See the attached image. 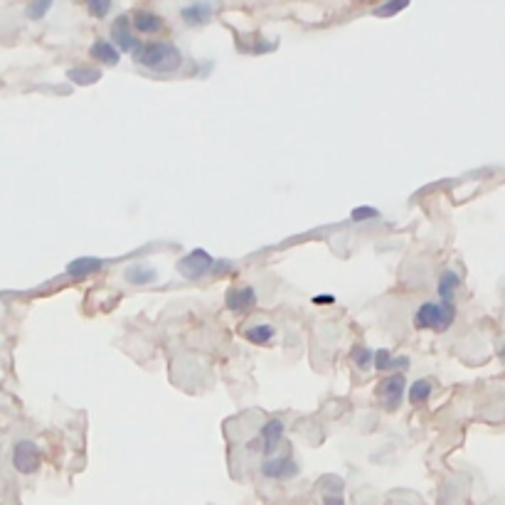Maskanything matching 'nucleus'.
<instances>
[{
  "label": "nucleus",
  "instance_id": "f257e3e1",
  "mask_svg": "<svg viewBox=\"0 0 505 505\" xmlns=\"http://www.w3.org/2000/svg\"><path fill=\"white\" fill-rule=\"evenodd\" d=\"M141 67L156 74H170L183 64V54L173 42H143L138 52H133Z\"/></svg>",
  "mask_w": 505,
  "mask_h": 505
},
{
  "label": "nucleus",
  "instance_id": "f03ea898",
  "mask_svg": "<svg viewBox=\"0 0 505 505\" xmlns=\"http://www.w3.org/2000/svg\"><path fill=\"white\" fill-rule=\"evenodd\" d=\"M454 318H456V308H454V303H422L417 311V316H414V326L417 328H429V331H446V328H451Z\"/></svg>",
  "mask_w": 505,
  "mask_h": 505
},
{
  "label": "nucleus",
  "instance_id": "7ed1b4c3",
  "mask_svg": "<svg viewBox=\"0 0 505 505\" xmlns=\"http://www.w3.org/2000/svg\"><path fill=\"white\" fill-rule=\"evenodd\" d=\"M39 463H42V454H39V446L32 439H20V442H15L13 446L15 471L23 473V476H32V473L39 471Z\"/></svg>",
  "mask_w": 505,
  "mask_h": 505
},
{
  "label": "nucleus",
  "instance_id": "20e7f679",
  "mask_svg": "<svg viewBox=\"0 0 505 505\" xmlns=\"http://www.w3.org/2000/svg\"><path fill=\"white\" fill-rule=\"evenodd\" d=\"M284 419H279V417H272V419H267L264 422V427L259 429V454L262 456H267V458H272L274 454H276V449H279V444L284 442Z\"/></svg>",
  "mask_w": 505,
  "mask_h": 505
},
{
  "label": "nucleus",
  "instance_id": "39448f33",
  "mask_svg": "<svg viewBox=\"0 0 505 505\" xmlns=\"http://www.w3.org/2000/svg\"><path fill=\"white\" fill-rule=\"evenodd\" d=\"M404 387H407V379H404L402 372L387 375L377 387V397H379V402H382V407L397 409L404 397Z\"/></svg>",
  "mask_w": 505,
  "mask_h": 505
},
{
  "label": "nucleus",
  "instance_id": "423d86ee",
  "mask_svg": "<svg viewBox=\"0 0 505 505\" xmlns=\"http://www.w3.org/2000/svg\"><path fill=\"white\" fill-rule=\"evenodd\" d=\"M212 264H214L212 254L205 252V249H195V252H190L188 257L180 259L178 272L183 274L185 279H197V276H202V274H207Z\"/></svg>",
  "mask_w": 505,
  "mask_h": 505
},
{
  "label": "nucleus",
  "instance_id": "0eeeda50",
  "mask_svg": "<svg viewBox=\"0 0 505 505\" xmlns=\"http://www.w3.org/2000/svg\"><path fill=\"white\" fill-rule=\"evenodd\" d=\"M111 44L118 52H138V47H141L143 42L136 35H131V18L121 15V18L111 25Z\"/></svg>",
  "mask_w": 505,
  "mask_h": 505
},
{
  "label": "nucleus",
  "instance_id": "6e6552de",
  "mask_svg": "<svg viewBox=\"0 0 505 505\" xmlns=\"http://www.w3.org/2000/svg\"><path fill=\"white\" fill-rule=\"evenodd\" d=\"M262 473L274 481H288L298 476V463L291 456H272L262 463Z\"/></svg>",
  "mask_w": 505,
  "mask_h": 505
},
{
  "label": "nucleus",
  "instance_id": "1a4fd4ad",
  "mask_svg": "<svg viewBox=\"0 0 505 505\" xmlns=\"http://www.w3.org/2000/svg\"><path fill=\"white\" fill-rule=\"evenodd\" d=\"M254 306H257V291H254L252 286L232 288V291L227 293V308H229V311L244 313V311H249V308H254Z\"/></svg>",
  "mask_w": 505,
  "mask_h": 505
},
{
  "label": "nucleus",
  "instance_id": "9d476101",
  "mask_svg": "<svg viewBox=\"0 0 505 505\" xmlns=\"http://www.w3.org/2000/svg\"><path fill=\"white\" fill-rule=\"evenodd\" d=\"M102 267H104V262L99 257H79L67 264V274L74 279H84V276H92V274L102 272Z\"/></svg>",
  "mask_w": 505,
  "mask_h": 505
},
{
  "label": "nucleus",
  "instance_id": "9b49d317",
  "mask_svg": "<svg viewBox=\"0 0 505 505\" xmlns=\"http://www.w3.org/2000/svg\"><path fill=\"white\" fill-rule=\"evenodd\" d=\"M217 10V5L212 3H193L188 5V8H183V20L188 25H193V28H197V25H205L209 18H212V13Z\"/></svg>",
  "mask_w": 505,
  "mask_h": 505
},
{
  "label": "nucleus",
  "instance_id": "f8f14e48",
  "mask_svg": "<svg viewBox=\"0 0 505 505\" xmlns=\"http://www.w3.org/2000/svg\"><path fill=\"white\" fill-rule=\"evenodd\" d=\"M128 284L133 286H146V284H156L158 281V272L148 264H131V267L123 272Z\"/></svg>",
  "mask_w": 505,
  "mask_h": 505
},
{
  "label": "nucleus",
  "instance_id": "ddd939ff",
  "mask_svg": "<svg viewBox=\"0 0 505 505\" xmlns=\"http://www.w3.org/2000/svg\"><path fill=\"white\" fill-rule=\"evenodd\" d=\"M133 28L138 30V32H158V30L163 28V18L156 13H148V10H138V13H133L131 18Z\"/></svg>",
  "mask_w": 505,
  "mask_h": 505
},
{
  "label": "nucleus",
  "instance_id": "4468645a",
  "mask_svg": "<svg viewBox=\"0 0 505 505\" xmlns=\"http://www.w3.org/2000/svg\"><path fill=\"white\" fill-rule=\"evenodd\" d=\"M92 57L99 59V62H104V64L116 67L118 59H121V52H118V49L114 47L109 39H97V42L92 44Z\"/></svg>",
  "mask_w": 505,
  "mask_h": 505
},
{
  "label": "nucleus",
  "instance_id": "2eb2a0df",
  "mask_svg": "<svg viewBox=\"0 0 505 505\" xmlns=\"http://www.w3.org/2000/svg\"><path fill=\"white\" fill-rule=\"evenodd\" d=\"M274 336H276V331H274V326H269V323H259V326H252L244 331V338L254 345H272Z\"/></svg>",
  "mask_w": 505,
  "mask_h": 505
},
{
  "label": "nucleus",
  "instance_id": "dca6fc26",
  "mask_svg": "<svg viewBox=\"0 0 505 505\" xmlns=\"http://www.w3.org/2000/svg\"><path fill=\"white\" fill-rule=\"evenodd\" d=\"M458 284H461V279H458L456 272L442 274V279H439V296H442V301L454 303V291L458 288Z\"/></svg>",
  "mask_w": 505,
  "mask_h": 505
},
{
  "label": "nucleus",
  "instance_id": "f3484780",
  "mask_svg": "<svg viewBox=\"0 0 505 505\" xmlns=\"http://www.w3.org/2000/svg\"><path fill=\"white\" fill-rule=\"evenodd\" d=\"M429 394H432V382H429V379H417V382H412V387H409L407 397L412 404H422L429 399Z\"/></svg>",
  "mask_w": 505,
  "mask_h": 505
},
{
  "label": "nucleus",
  "instance_id": "a211bd4d",
  "mask_svg": "<svg viewBox=\"0 0 505 505\" xmlns=\"http://www.w3.org/2000/svg\"><path fill=\"white\" fill-rule=\"evenodd\" d=\"M372 355H375L372 350L365 348V345H355L353 353H350V360H353L363 372H367V370L372 367Z\"/></svg>",
  "mask_w": 505,
  "mask_h": 505
},
{
  "label": "nucleus",
  "instance_id": "6ab92c4d",
  "mask_svg": "<svg viewBox=\"0 0 505 505\" xmlns=\"http://www.w3.org/2000/svg\"><path fill=\"white\" fill-rule=\"evenodd\" d=\"M67 77L77 84H94L102 79V72L99 69H69Z\"/></svg>",
  "mask_w": 505,
  "mask_h": 505
},
{
  "label": "nucleus",
  "instance_id": "aec40b11",
  "mask_svg": "<svg viewBox=\"0 0 505 505\" xmlns=\"http://www.w3.org/2000/svg\"><path fill=\"white\" fill-rule=\"evenodd\" d=\"M409 8V0H397V3H384L379 8H375V15L377 18H389V15H397L399 10Z\"/></svg>",
  "mask_w": 505,
  "mask_h": 505
},
{
  "label": "nucleus",
  "instance_id": "412c9836",
  "mask_svg": "<svg viewBox=\"0 0 505 505\" xmlns=\"http://www.w3.org/2000/svg\"><path fill=\"white\" fill-rule=\"evenodd\" d=\"M52 8V3L49 0H39V3H32V5H28V15L32 20H42L44 18V13Z\"/></svg>",
  "mask_w": 505,
  "mask_h": 505
},
{
  "label": "nucleus",
  "instance_id": "4be33fe9",
  "mask_svg": "<svg viewBox=\"0 0 505 505\" xmlns=\"http://www.w3.org/2000/svg\"><path fill=\"white\" fill-rule=\"evenodd\" d=\"M350 217L355 219V222H363V219H375L379 217V212L375 207H367V205H363V207H355L353 212H350Z\"/></svg>",
  "mask_w": 505,
  "mask_h": 505
},
{
  "label": "nucleus",
  "instance_id": "5701e85b",
  "mask_svg": "<svg viewBox=\"0 0 505 505\" xmlns=\"http://www.w3.org/2000/svg\"><path fill=\"white\" fill-rule=\"evenodd\" d=\"M389 363H392V353H387V350H379V353L372 355V365L379 370V372L389 370Z\"/></svg>",
  "mask_w": 505,
  "mask_h": 505
},
{
  "label": "nucleus",
  "instance_id": "b1692460",
  "mask_svg": "<svg viewBox=\"0 0 505 505\" xmlns=\"http://www.w3.org/2000/svg\"><path fill=\"white\" fill-rule=\"evenodd\" d=\"M87 8H89V13H92V15H97V18H104V15L111 10V3H109V0H92Z\"/></svg>",
  "mask_w": 505,
  "mask_h": 505
},
{
  "label": "nucleus",
  "instance_id": "393cba45",
  "mask_svg": "<svg viewBox=\"0 0 505 505\" xmlns=\"http://www.w3.org/2000/svg\"><path fill=\"white\" fill-rule=\"evenodd\" d=\"M402 367H409V358H392L389 370H402Z\"/></svg>",
  "mask_w": 505,
  "mask_h": 505
},
{
  "label": "nucleus",
  "instance_id": "a878e982",
  "mask_svg": "<svg viewBox=\"0 0 505 505\" xmlns=\"http://www.w3.org/2000/svg\"><path fill=\"white\" fill-rule=\"evenodd\" d=\"M323 505H345V501H343V496H340V493H333V496L323 498Z\"/></svg>",
  "mask_w": 505,
  "mask_h": 505
},
{
  "label": "nucleus",
  "instance_id": "bb28decb",
  "mask_svg": "<svg viewBox=\"0 0 505 505\" xmlns=\"http://www.w3.org/2000/svg\"><path fill=\"white\" fill-rule=\"evenodd\" d=\"M313 303H333V296L331 293H321V296L313 298Z\"/></svg>",
  "mask_w": 505,
  "mask_h": 505
}]
</instances>
